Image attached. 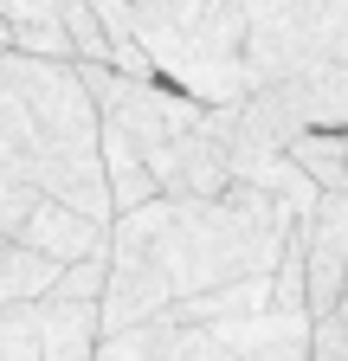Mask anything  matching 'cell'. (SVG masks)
Returning <instances> with one entry per match:
<instances>
[{
    "instance_id": "cell-1",
    "label": "cell",
    "mask_w": 348,
    "mask_h": 361,
    "mask_svg": "<svg viewBox=\"0 0 348 361\" xmlns=\"http://www.w3.org/2000/svg\"><path fill=\"white\" fill-rule=\"evenodd\" d=\"M290 239L297 213L245 180L220 194H161L110 219V284L97 303L104 336L155 323L213 290L278 278Z\"/></svg>"
},
{
    "instance_id": "cell-2",
    "label": "cell",
    "mask_w": 348,
    "mask_h": 361,
    "mask_svg": "<svg viewBox=\"0 0 348 361\" xmlns=\"http://www.w3.org/2000/svg\"><path fill=\"white\" fill-rule=\"evenodd\" d=\"M0 180L116 219L104 180V110L71 59L0 52Z\"/></svg>"
},
{
    "instance_id": "cell-3",
    "label": "cell",
    "mask_w": 348,
    "mask_h": 361,
    "mask_svg": "<svg viewBox=\"0 0 348 361\" xmlns=\"http://www.w3.org/2000/svg\"><path fill=\"white\" fill-rule=\"evenodd\" d=\"M91 7L110 39V71L161 78L206 110H226L251 90L239 0H91Z\"/></svg>"
},
{
    "instance_id": "cell-4",
    "label": "cell",
    "mask_w": 348,
    "mask_h": 361,
    "mask_svg": "<svg viewBox=\"0 0 348 361\" xmlns=\"http://www.w3.org/2000/svg\"><path fill=\"white\" fill-rule=\"evenodd\" d=\"M77 71L91 84L104 123L123 129L129 149L149 161L161 194H220V188H232L220 116L206 104L181 97V90L161 84V78H123L110 65H77Z\"/></svg>"
},
{
    "instance_id": "cell-5",
    "label": "cell",
    "mask_w": 348,
    "mask_h": 361,
    "mask_svg": "<svg viewBox=\"0 0 348 361\" xmlns=\"http://www.w3.org/2000/svg\"><path fill=\"white\" fill-rule=\"evenodd\" d=\"M251 84L290 78L303 65H348V0H239Z\"/></svg>"
},
{
    "instance_id": "cell-6",
    "label": "cell",
    "mask_w": 348,
    "mask_h": 361,
    "mask_svg": "<svg viewBox=\"0 0 348 361\" xmlns=\"http://www.w3.org/2000/svg\"><path fill=\"white\" fill-rule=\"evenodd\" d=\"M104 316L97 303H7L0 310V361H97Z\"/></svg>"
},
{
    "instance_id": "cell-7",
    "label": "cell",
    "mask_w": 348,
    "mask_h": 361,
    "mask_svg": "<svg viewBox=\"0 0 348 361\" xmlns=\"http://www.w3.org/2000/svg\"><path fill=\"white\" fill-rule=\"evenodd\" d=\"M303 252V303L310 316H329L348 297V188H323L316 207L297 219Z\"/></svg>"
},
{
    "instance_id": "cell-8",
    "label": "cell",
    "mask_w": 348,
    "mask_h": 361,
    "mask_svg": "<svg viewBox=\"0 0 348 361\" xmlns=\"http://www.w3.org/2000/svg\"><path fill=\"white\" fill-rule=\"evenodd\" d=\"M104 180H110V207H116V219H123V213H136V207H149V200H161L149 161L129 149V135L110 129V123H104Z\"/></svg>"
},
{
    "instance_id": "cell-9",
    "label": "cell",
    "mask_w": 348,
    "mask_h": 361,
    "mask_svg": "<svg viewBox=\"0 0 348 361\" xmlns=\"http://www.w3.org/2000/svg\"><path fill=\"white\" fill-rule=\"evenodd\" d=\"M58 271H65V264H52L46 252H32V245H20V239L0 233V310H7V303H39V297H52V290H58Z\"/></svg>"
},
{
    "instance_id": "cell-10",
    "label": "cell",
    "mask_w": 348,
    "mask_h": 361,
    "mask_svg": "<svg viewBox=\"0 0 348 361\" xmlns=\"http://www.w3.org/2000/svg\"><path fill=\"white\" fill-rule=\"evenodd\" d=\"M58 26L71 39V59L77 65H110V39H104V20H97L91 0H65V7H58Z\"/></svg>"
},
{
    "instance_id": "cell-11",
    "label": "cell",
    "mask_w": 348,
    "mask_h": 361,
    "mask_svg": "<svg viewBox=\"0 0 348 361\" xmlns=\"http://www.w3.org/2000/svg\"><path fill=\"white\" fill-rule=\"evenodd\" d=\"M104 284H110V252H91L58 271V303H104Z\"/></svg>"
},
{
    "instance_id": "cell-12",
    "label": "cell",
    "mask_w": 348,
    "mask_h": 361,
    "mask_svg": "<svg viewBox=\"0 0 348 361\" xmlns=\"http://www.w3.org/2000/svg\"><path fill=\"white\" fill-rule=\"evenodd\" d=\"M310 361H348V297L329 316H310Z\"/></svg>"
},
{
    "instance_id": "cell-13",
    "label": "cell",
    "mask_w": 348,
    "mask_h": 361,
    "mask_svg": "<svg viewBox=\"0 0 348 361\" xmlns=\"http://www.w3.org/2000/svg\"><path fill=\"white\" fill-rule=\"evenodd\" d=\"M58 7L65 0H0V20H7L13 32L20 26H58Z\"/></svg>"
},
{
    "instance_id": "cell-14",
    "label": "cell",
    "mask_w": 348,
    "mask_h": 361,
    "mask_svg": "<svg viewBox=\"0 0 348 361\" xmlns=\"http://www.w3.org/2000/svg\"><path fill=\"white\" fill-rule=\"evenodd\" d=\"M0 52H13V26L7 20H0Z\"/></svg>"
}]
</instances>
